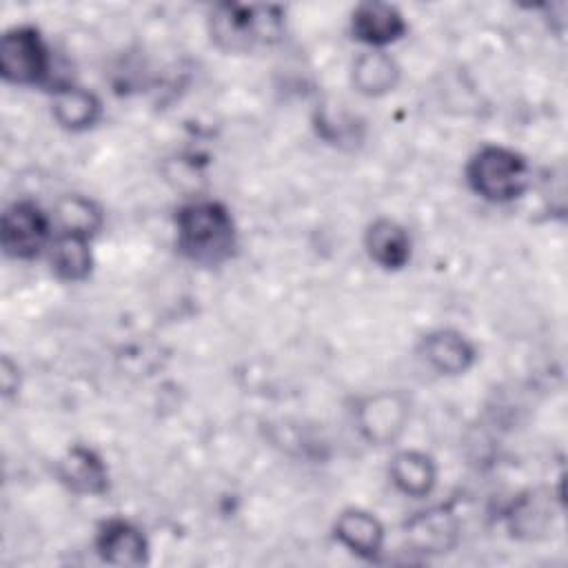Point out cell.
Here are the masks:
<instances>
[{"label": "cell", "instance_id": "cell-17", "mask_svg": "<svg viewBox=\"0 0 568 568\" xmlns=\"http://www.w3.org/2000/svg\"><path fill=\"white\" fill-rule=\"evenodd\" d=\"M351 82L357 93L377 98L393 91L399 82V67L397 62L384 53L382 49L364 51L355 58L351 69Z\"/></svg>", "mask_w": 568, "mask_h": 568}, {"label": "cell", "instance_id": "cell-2", "mask_svg": "<svg viewBox=\"0 0 568 568\" xmlns=\"http://www.w3.org/2000/svg\"><path fill=\"white\" fill-rule=\"evenodd\" d=\"M209 33L226 53H248L277 42L284 33V13L273 4L224 2L209 16Z\"/></svg>", "mask_w": 568, "mask_h": 568}, {"label": "cell", "instance_id": "cell-9", "mask_svg": "<svg viewBox=\"0 0 568 568\" xmlns=\"http://www.w3.org/2000/svg\"><path fill=\"white\" fill-rule=\"evenodd\" d=\"M351 31L355 40L373 49H382L406 33V20L395 4L362 2L353 9Z\"/></svg>", "mask_w": 568, "mask_h": 568}, {"label": "cell", "instance_id": "cell-13", "mask_svg": "<svg viewBox=\"0 0 568 568\" xmlns=\"http://www.w3.org/2000/svg\"><path fill=\"white\" fill-rule=\"evenodd\" d=\"M364 246L368 257L386 271L404 268L413 251L408 231L388 217H377L368 224L364 233Z\"/></svg>", "mask_w": 568, "mask_h": 568}, {"label": "cell", "instance_id": "cell-3", "mask_svg": "<svg viewBox=\"0 0 568 568\" xmlns=\"http://www.w3.org/2000/svg\"><path fill=\"white\" fill-rule=\"evenodd\" d=\"M466 180L479 197L504 204L526 193L530 184V166L517 151L486 144L468 160Z\"/></svg>", "mask_w": 568, "mask_h": 568}, {"label": "cell", "instance_id": "cell-6", "mask_svg": "<svg viewBox=\"0 0 568 568\" xmlns=\"http://www.w3.org/2000/svg\"><path fill=\"white\" fill-rule=\"evenodd\" d=\"M410 406L399 390H379L357 402L355 424L362 437L375 446L393 444L406 428Z\"/></svg>", "mask_w": 568, "mask_h": 568}, {"label": "cell", "instance_id": "cell-4", "mask_svg": "<svg viewBox=\"0 0 568 568\" xmlns=\"http://www.w3.org/2000/svg\"><path fill=\"white\" fill-rule=\"evenodd\" d=\"M51 73V53L31 24L11 27L0 40V75L18 87L42 84Z\"/></svg>", "mask_w": 568, "mask_h": 568}, {"label": "cell", "instance_id": "cell-18", "mask_svg": "<svg viewBox=\"0 0 568 568\" xmlns=\"http://www.w3.org/2000/svg\"><path fill=\"white\" fill-rule=\"evenodd\" d=\"M58 229L64 233H78L91 237L102 226L100 206L84 195H67L55 204L53 213Z\"/></svg>", "mask_w": 568, "mask_h": 568}, {"label": "cell", "instance_id": "cell-14", "mask_svg": "<svg viewBox=\"0 0 568 568\" xmlns=\"http://www.w3.org/2000/svg\"><path fill=\"white\" fill-rule=\"evenodd\" d=\"M49 266L62 282H84L93 268L91 237L58 231L47 248Z\"/></svg>", "mask_w": 568, "mask_h": 568}, {"label": "cell", "instance_id": "cell-10", "mask_svg": "<svg viewBox=\"0 0 568 568\" xmlns=\"http://www.w3.org/2000/svg\"><path fill=\"white\" fill-rule=\"evenodd\" d=\"M419 353L426 359V364L442 375L466 373L477 355L473 342L455 328H437L424 335Z\"/></svg>", "mask_w": 568, "mask_h": 568}, {"label": "cell", "instance_id": "cell-5", "mask_svg": "<svg viewBox=\"0 0 568 568\" xmlns=\"http://www.w3.org/2000/svg\"><path fill=\"white\" fill-rule=\"evenodd\" d=\"M51 217L31 200L9 204L0 220V246L7 257L33 260L49 248Z\"/></svg>", "mask_w": 568, "mask_h": 568}, {"label": "cell", "instance_id": "cell-15", "mask_svg": "<svg viewBox=\"0 0 568 568\" xmlns=\"http://www.w3.org/2000/svg\"><path fill=\"white\" fill-rule=\"evenodd\" d=\"M51 113L62 129L87 131L100 120L102 104L98 95L84 87L60 84L55 87V93H53Z\"/></svg>", "mask_w": 568, "mask_h": 568}, {"label": "cell", "instance_id": "cell-7", "mask_svg": "<svg viewBox=\"0 0 568 568\" xmlns=\"http://www.w3.org/2000/svg\"><path fill=\"white\" fill-rule=\"evenodd\" d=\"M98 555L113 566H142L149 559V541L144 532L129 519L111 517L95 532Z\"/></svg>", "mask_w": 568, "mask_h": 568}, {"label": "cell", "instance_id": "cell-1", "mask_svg": "<svg viewBox=\"0 0 568 568\" xmlns=\"http://www.w3.org/2000/svg\"><path fill=\"white\" fill-rule=\"evenodd\" d=\"M175 246L193 264L220 266L235 255L237 226L215 200H195L175 213Z\"/></svg>", "mask_w": 568, "mask_h": 568}, {"label": "cell", "instance_id": "cell-11", "mask_svg": "<svg viewBox=\"0 0 568 568\" xmlns=\"http://www.w3.org/2000/svg\"><path fill=\"white\" fill-rule=\"evenodd\" d=\"M60 481L78 495H102L109 488V468L104 459L87 446H71L58 462Z\"/></svg>", "mask_w": 568, "mask_h": 568}, {"label": "cell", "instance_id": "cell-19", "mask_svg": "<svg viewBox=\"0 0 568 568\" xmlns=\"http://www.w3.org/2000/svg\"><path fill=\"white\" fill-rule=\"evenodd\" d=\"M550 526V501L537 493L519 497L508 510V528L515 537H537Z\"/></svg>", "mask_w": 568, "mask_h": 568}, {"label": "cell", "instance_id": "cell-12", "mask_svg": "<svg viewBox=\"0 0 568 568\" xmlns=\"http://www.w3.org/2000/svg\"><path fill=\"white\" fill-rule=\"evenodd\" d=\"M335 539L362 559H375L384 548L382 521L362 508H346L337 515L333 526Z\"/></svg>", "mask_w": 568, "mask_h": 568}, {"label": "cell", "instance_id": "cell-16", "mask_svg": "<svg viewBox=\"0 0 568 568\" xmlns=\"http://www.w3.org/2000/svg\"><path fill=\"white\" fill-rule=\"evenodd\" d=\"M393 486L408 497H426L435 488L437 466L430 455L422 450H399L388 464Z\"/></svg>", "mask_w": 568, "mask_h": 568}, {"label": "cell", "instance_id": "cell-8", "mask_svg": "<svg viewBox=\"0 0 568 568\" xmlns=\"http://www.w3.org/2000/svg\"><path fill=\"white\" fill-rule=\"evenodd\" d=\"M406 544L415 552H446L459 539V524L448 506H433L404 524Z\"/></svg>", "mask_w": 568, "mask_h": 568}]
</instances>
